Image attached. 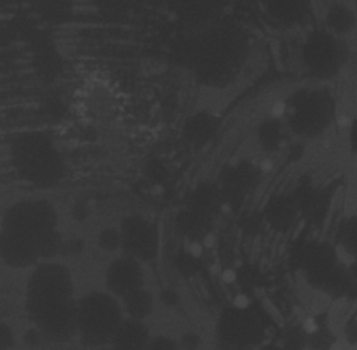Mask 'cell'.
Returning <instances> with one entry per match:
<instances>
[{
	"label": "cell",
	"mask_w": 357,
	"mask_h": 350,
	"mask_svg": "<svg viewBox=\"0 0 357 350\" xmlns=\"http://www.w3.org/2000/svg\"><path fill=\"white\" fill-rule=\"evenodd\" d=\"M250 54L248 36L231 25H215L195 39L192 70L197 79L209 88L231 84Z\"/></svg>",
	"instance_id": "1"
},
{
	"label": "cell",
	"mask_w": 357,
	"mask_h": 350,
	"mask_svg": "<svg viewBox=\"0 0 357 350\" xmlns=\"http://www.w3.org/2000/svg\"><path fill=\"white\" fill-rule=\"evenodd\" d=\"M336 102L333 95L321 86L296 91L284 106V125L304 139L322 137L333 124Z\"/></svg>",
	"instance_id": "2"
},
{
	"label": "cell",
	"mask_w": 357,
	"mask_h": 350,
	"mask_svg": "<svg viewBox=\"0 0 357 350\" xmlns=\"http://www.w3.org/2000/svg\"><path fill=\"white\" fill-rule=\"evenodd\" d=\"M14 166L22 180L33 187L47 190L64 176V159L53 142L40 134L21 137L13 148Z\"/></svg>",
	"instance_id": "3"
},
{
	"label": "cell",
	"mask_w": 357,
	"mask_h": 350,
	"mask_svg": "<svg viewBox=\"0 0 357 350\" xmlns=\"http://www.w3.org/2000/svg\"><path fill=\"white\" fill-rule=\"evenodd\" d=\"M123 318L121 304L109 291H91L77 301V335L85 346L110 344Z\"/></svg>",
	"instance_id": "4"
},
{
	"label": "cell",
	"mask_w": 357,
	"mask_h": 350,
	"mask_svg": "<svg viewBox=\"0 0 357 350\" xmlns=\"http://www.w3.org/2000/svg\"><path fill=\"white\" fill-rule=\"evenodd\" d=\"M300 59L305 71L317 79L336 77L347 60V49L340 36L325 26L311 29L300 47Z\"/></svg>",
	"instance_id": "5"
},
{
	"label": "cell",
	"mask_w": 357,
	"mask_h": 350,
	"mask_svg": "<svg viewBox=\"0 0 357 350\" xmlns=\"http://www.w3.org/2000/svg\"><path fill=\"white\" fill-rule=\"evenodd\" d=\"M215 335L220 350H255L265 343L261 317L241 305H231L220 312Z\"/></svg>",
	"instance_id": "6"
},
{
	"label": "cell",
	"mask_w": 357,
	"mask_h": 350,
	"mask_svg": "<svg viewBox=\"0 0 357 350\" xmlns=\"http://www.w3.org/2000/svg\"><path fill=\"white\" fill-rule=\"evenodd\" d=\"M28 317L45 339L67 342L77 335V301L73 298H26Z\"/></svg>",
	"instance_id": "7"
},
{
	"label": "cell",
	"mask_w": 357,
	"mask_h": 350,
	"mask_svg": "<svg viewBox=\"0 0 357 350\" xmlns=\"http://www.w3.org/2000/svg\"><path fill=\"white\" fill-rule=\"evenodd\" d=\"M57 211L46 199H24L7 208L1 219V229L32 238L56 229Z\"/></svg>",
	"instance_id": "8"
},
{
	"label": "cell",
	"mask_w": 357,
	"mask_h": 350,
	"mask_svg": "<svg viewBox=\"0 0 357 350\" xmlns=\"http://www.w3.org/2000/svg\"><path fill=\"white\" fill-rule=\"evenodd\" d=\"M121 248L124 254L139 262L152 261L159 252V230L155 223L141 215H130L120 225Z\"/></svg>",
	"instance_id": "9"
},
{
	"label": "cell",
	"mask_w": 357,
	"mask_h": 350,
	"mask_svg": "<svg viewBox=\"0 0 357 350\" xmlns=\"http://www.w3.org/2000/svg\"><path fill=\"white\" fill-rule=\"evenodd\" d=\"M74 283L67 266L59 262L38 265L26 283V298H73Z\"/></svg>",
	"instance_id": "10"
},
{
	"label": "cell",
	"mask_w": 357,
	"mask_h": 350,
	"mask_svg": "<svg viewBox=\"0 0 357 350\" xmlns=\"http://www.w3.org/2000/svg\"><path fill=\"white\" fill-rule=\"evenodd\" d=\"M337 247L329 241L308 243L300 255V269L307 283L318 290L340 264Z\"/></svg>",
	"instance_id": "11"
},
{
	"label": "cell",
	"mask_w": 357,
	"mask_h": 350,
	"mask_svg": "<svg viewBox=\"0 0 357 350\" xmlns=\"http://www.w3.org/2000/svg\"><path fill=\"white\" fill-rule=\"evenodd\" d=\"M144 271L141 262L132 257L116 258L106 271V287L110 294L123 298L127 294L144 287Z\"/></svg>",
	"instance_id": "12"
},
{
	"label": "cell",
	"mask_w": 357,
	"mask_h": 350,
	"mask_svg": "<svg viewBox=\"0 0 357 350\" xmlns=\"http://www.w3.org/2000/svg\"><path fill=\"white\" fill-rule=\"evenodd\" d=\"M0 259L11 268H28L35 265L39 261L35 238L1 229Z\"/></svg>",
	"instance_id": "13"
},
{
	"label": "cell",
	"mask_w": 357,
	"mask_h": 350,
	"mask_svg": "<svg viewBox=\"0 0 357 350\" xmlns=\"http://www.w3.org/2000/svg\"><path fill=\"white\" fill-rule=\"evenodd\" d=\"M222 0H174V13L187 26L204 28L219 17Z\"/></svg>",
	"instance_id": "14"
},
{
	"label": "cell",
	"mask_w": 357,
	"mask_h": 350,
	"mask_svg": "<svg viewBox=\"0 0 357 350\" xmlns=\"http://www.w3.org/2000/svg\"><path fill=\"white\" fill-rule=\"evenodd\" d=\"M151 333L144 321L124 317L117 326L110 347L113 350H145Z\"/></svg>",
	"instance_id": "15"
},
{
	"label": "cell",
	"mask_w": 357,
	"mask_h": 350,
	"mask_svg": "<svg viewBox=\"0 0 357 350\" xmlns=\"http://www.w3.org/2000/svg\"><path fill=\"white\" fill-rule=\"evenodd\" d=\"M265 220L276 231H287L296 222L300 212L294 195L279 194L271 198L265 206Z\"/></svg>",
	"instance_id": "16"
},
{
	"label": "cell",
	"mask_w": 357,
	"mask_h": 350,
	"mask_svg": "<svg viewBox=\"0 0 357 350\" xmlns=\"http://www.w3.org/2000/svg\"><path fill=\"white\" fill-rule=\"evenodd\" d=\"M219 117L208 110H201L190 116L183 127L185 139L194 146L208 144L219 130Z\"/></svg>",
	"instance_id": "17"
},
{
	"label": "cell",
	"mask_w": 357,
	"mask_h": 350,
	"mask_svg": "<svg viewBox=\"0 0 357 350\" xmlns=\"http://www.w3.org/2000/svg\"><path fill=\"white\" fill-rule=\"evenodd\" d=\"M223 195L219 187L213 183H199L190 195L188 199V209L194 213L202 216L204 219L211 220L220 209L223 204Z\"/></svg>",
	"instance_id": "18"
},
{
	"label": "cell",
	"mask_w": 357,
	"mask_h": 350,
	"mask_svg": "<svg viewBox=\"0 0 357 350\" xmlns=\"http://www.w3.org/2000/svg\"><path fill=\"white\" fill-rule=\"evenodd\" d=\"M273 20L286 25L303 24L311 14V0H266Z\"/></svg>",
	"instance_id": "19"
},
{
	"label": "cell",
	"mask_w": 357,
	"mask_h": 350,
	"mask_svg": "<svg viewBox=\"0 0 357 350\" xmlns=\"http://www.w3.org/2000/svg\"><path fill=\"white\" fill-rule=\"evenodd\" d=\"M258 180V172L254 165L240 162L234 166H229L223 176V188L229 190L231 195H241L254 187Z\"/></svg>",
	"instance_id": "20"
},
{
	"label": "cell",
	"mask_w": 357,
	"mask_h": 350,
	"mask_svg": "<svg viewBox=\"0 0 357 350\" xmlns=\"http://www.w3.org/2000/svg\"><path fill=\"white\" fill-rule=\"evenodd\" d=\"M356 22V11L343 1L332 3L325 11V28L340 38L350 33Z\"/></svg>",
	"instance_id": "21"
},
{
	"label": "cell",
	"mask_w": 357,
	"mask_h": 350,
	"mask_svg": "<svg viewBox=\"0 0 357 350\" xmlns=\"http://www.w3.org/2000/svg\"><path fill=\"white\" fill-rule=\"evenodd\" d=\"M121 300H123V304H121L123 311L128 318L144 321L153 311V304H155L153 296L145 287H141L127 294Z\"/></svg>",
	"instance_id": "22"
},
{
	"label": "cell",
	"mask_w": 357,
	"mask_h": 350,
	"mask_svg": "<svg viewBox=\"0 0 357 350\" xmlns=\"http://www.w3.org/2000/svg\"><path fill=\"white\" fill-rule=\"evenodd\" d=\"M336 247L353 261L357 259V213L344 216L336 229Z\"/></svg>",
	"instance_id": "23"
},
{
	"label": "cell",
	"mask_w": 357,
	"mask_h": 350,
	"mask_svg": "<svg viewBox=\"0 0 357 350\" xmlns=\"http://www.w3.org/2000/svg\"><path fill=\"white\" fill-rule=\"evenodd\" d=\"M208 219H204L202 216L194 213L188 208L185 211H181L177 215L176 225L178 231L188 240L198 241L204 238L208 233Z\"/></svg>",
	"instance_id": "24"
},
{
	"label": "cell",
	"mask_w": 357,
	"mask_h": 350,
	"mask_svg": "<svg viewBox=\"0 0 357 350\" xmlns=\"http://www.w3.org/2000/svg\"><path fill=\"white\" fill-rule=\"evenodd\" d=\"M284 130H287L284 123L276 119H269L261 123L258 128V138L261 146L266 151L278 149L284 138Z\"/></svg>",
	"instance_id": "25"
},
{
	"label": "cell",
	"mask_w": 357,
	"mask_h": 350,
	"mask_svg": "<svg viewBox=\"0 0 357 350\" xmlns=\"http://www.w3.org/2000/svg\"><path fill=\"white\" fill-rule=\"evenodd\" d=\"M35 244H36V251H38L39 259H42V258L49 259V258L56 257L61 251L63 238H61V234L56 229H53V230H49V231L40 234L39 237H36Z\"/></svg>",
	"instance_id": "26"
},
{
	"label": "cell",
	"mask_w": 357,
	"mask_h": 350,
	"mask_svg": "<svg viewBox=\"0 0 357 350\" xmlns=\"http://www.w3.org/2000/svg\"><path fill=\"white\" fill-rule=\"evenodd\" d=\"M333 342L335 336L326 322L315 324L312 330L307 329V349L310 350H329Z\"/></svg>",
	"instance_id": "27"
},
{
	"label": "cell",
	"mask_w": 357,
	"mask_h": 350,
	"mask_svg": "<svg viewBox=\"0 0 357 350\" xmlns=\"http://www.w3.org/2000/svg\"><path fill=\"white\" fill-rule=\"evenodd\" d=\"M283 350H305L307 349V329L304 325H290L284 329L280 340Z\"/></svg>",
	"instance_id": "28"
},
{
	"label": "cell",
	"mask_w": 357,
	"mask_h": 350,
	"mask_svg": "<svg viewBox=\"0 0 357 350\" xmlns=\"http://www.w3.org/2000/svg\"><path fill=\"white\" fill-rule=\"evenodd\" d=\"M98 245L105 251H116L121 248V234L116 227H107L98 236Z\"/></svg>",
	"instance_id": "29"
},
{
	"label": "cell",
	"mask_w": 357,
	"mask_h": 350,
	"mask_svg": "<svg viewBox=\"0 0 357 350\" xmlns=\"http://www.w3.org/2000/svg\"><path fill=\"white\" fill-rule=\"evenodd\" d=\"M145 350H181L177 340L166 335L151 336Z\"/></svg>",
	"instance_id": "30"
},
{
	"label": "cell",
	"mask_w": 357,
	"mask_h": 350,
	"mask_svg": "<svg viewBox=\"0 0 357 350\" xmlns=\"http://www.w3.org/2000/svg\"><path fill=\"white\" fill-rule=\"evenodd\" d=\"M93 4L105 11L121 13L131 8L137 0H92Z\"/></svg>",
	"instance_id": "31"
},
{
	"label": "cell",
	"mask_w": 357,
	"mask_h": 350,
	"mask_svg": "<svg viewBox=\"0 0 357 350\" xmlns=\"http://www.w3.org/2000/svg\"><path fill=\"white\" fill-rule=\"evenodd\" d=\"M15 337L13 329L4 324L0 322V350H10L14 347Z\"/></svg>",
	"instance_id": "32"
},
{
	"label": "cell",
	"mask_w": 357,
	"mask_h": 350,
	"mask_svg": "<svg viewBox=\"0 0 357 350\" xmlns=\"http://www.w3.org/2000/svg\"><path fill=\"white\" fill-rule=\"evenodd\" d=\"M181 350H198L201 346V337L195 332H185L178 342Z\"/></svg>",
	"instance_id": "33"
},
{
	"label": "cell",
	"mask_w": 357,
	"mask_h": 350,
	"mask_svg": "<svg viewBox=\"0 0 357 350\" xmlns=\"http://www.w3.org/2000/svg\"><path fill=\"white\" fill-rule=\"evenodd\" d=\"M344 337L349 344L357 346V319H350L344 325Z\"/></svg>",
	"instance_id": "34"
},
{
	"label": "cell",
	"mask_w": 357,
	"mask_h": 350,
	"mask_svg": "<svg viewBox=\"0 0 357 350\" xmlns=\"http://www.w3.org/2000/svg\"><path fill=\"white\" fill-rule=\"evenodd\" d=\"M349 146L351 152L357 155V119L353 120L349 128Z\"/></svg>",
	"instance_id": "35"
},
{
	"label": "cell",
	"mask_w": 357,
	"mask_h": 350,
	"mask_svg": "<svg viewBox=\"0 0 357 350\" xmlns=\"http://www.w3.org/2000/svg\"><path fill=\"white\" fill-rule=\"evenodd\" d=\"M160 300L166 304V305H174L178 301V297L176 294V291L173 289H165L160 293Z\"/></svg>",
	"instance_id": "36"
},
{
	"label": "cell",
	"mask_w": 357,
	"mask_h": 350,
	"mask_svg": "<svg viewBox=\"0 0 357 350\" xmlns=\"http://www.w3.org/2000/svg\"><path fill=\"white\" fill-rule=\"evenodd\" d=\"M255 350H283L282 347H280V344H271V343H264V344H261L258 349H255Z\"/></svg>",
	"instance_id": "37"
},
{
	"label": "cell",
	"mask_w": 357,
	"mask_h": 350,
	"mask_svg": "<svg viewBox=\"0 0 357 350\" xmlns=\"http://www.w3.org/2000/svg\"><path fill=\"white\" fill-rule=\"evenodd\" d=\"M103 350H113V349H112V347H110V349H103Z\"/></svg>",
	"instance_id": "38"
},
{
	"label": "cell",
	"mask_w": 357,
	"mask_h": 350,
	"mask_svg": "<svg viewBox=\"0 0 357 350\" xmlns=\"http://www.w3.org/2000/svg\"><path fill=\"white\" fill-rule=\"evenodd\" d=\"M356 7H357V0H356Z\"/></svg>",
	"instance_id": "39"
}]
</instances>
